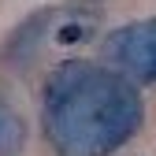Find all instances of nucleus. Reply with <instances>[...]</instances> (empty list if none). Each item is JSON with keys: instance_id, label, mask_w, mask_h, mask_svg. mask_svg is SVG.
Returning <instances> with one entry per match:
<instances>
[{"instance_id": "3", "label": "nucleus", "mask_w": 156, "mask_h": 156, "mask_svg": "<svg viewBox=\"0 0 156 156\" xmlns=\"http://www.w3.org/2000/svg\"><path fill=\"white\" fill-rule=\"evenodd\" d=\"M56 19H60V8H37L26 19H19L0 45V63L8 71H26L37 60L41 45L48 41V30L56 26Z\"/></svg>"}, {"instance_id": "5", "label": "nucleus", "mask_w": 156, "mask_h": 156, "mask_svg": "<svg viewBox=\"0 0 156 156\" xmlns=\"http://www.w3.org/2000/svg\"><path fill=\"white\" fill-rule=\"evenodd\" d=\"M89 37H93V23L89 19H71V23L56 26V41L60 45H82V41H89Z\"/></svg>"}, {"instance_id": "1", "label": "nucleus", "mask_w": 156, "mask_h": 156, "mask_svg": "<svg viewBox=\"0 0 156 156\" xmlns=\"http://www.w3.org/2000/svg\"><path fill=\"white\" fill-rule=\"evenodd\" d=\"M145 126V97L130 74L97 60L56 63L41 89V130L56 156H112Z\"/></svg>"}, {"instance_id": "2", "label": "nucleus", "mask_w": 156, "mask_h": 156, "mask_svg": "<svg viewBox=\"0 0 156 156\" xmlns=\"http://www.w3.org/2000/svg\"><path fill=\"white\" fill-rule=\"evenodd\" d=\"M101 60L130 74L138 86H156V19H138L101 41Z\"/></svg>"}, {"instance_id": "4", "label": "nucleus", "mask_w": 156, "mask_h": 156, "mask_svg": "<svg viewBox=\"0 0 156 156\" xmlns=\"http://www.w3.org/2000/svg\"><path fill=\"white\" fill-rule=\"evenodd\" d=\"M30 141V126L8 101H0V156H23Z\"/></svg>"}]
</instances>
